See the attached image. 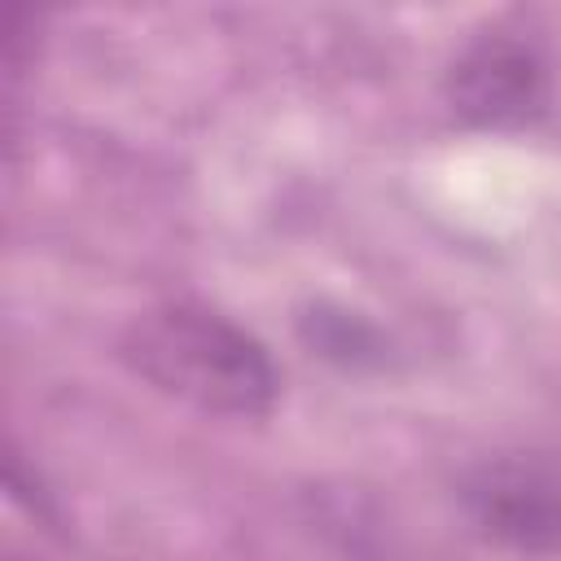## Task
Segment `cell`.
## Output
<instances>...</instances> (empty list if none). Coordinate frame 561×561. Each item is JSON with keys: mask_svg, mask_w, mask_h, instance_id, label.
Returning a JSON list of instances; mask_svg holds the SVG:
<instances>
[{"mask_svg": "<svg viewBox=\"0 0 561 561\" xmlns=\"http://www.w3.org/2000/svg\"><path fill=\"white\" fill-rule=\"evenodd\" d=\"M469 522L530 557H561V465L552 460H495L465 482Z\"/></svg>", "mask_w": 561, "mask_h": 561, "instance_id": "7a4b0ae2", "label": "cell"}, {"mask_svg": "<svg viewBox=\"0 0 561 561\" xmlns=\"http://www.w3.org/2000/svg\"><path fill=\"white\" fill-rule=\"evenodd\" d=\"M123 355L153 390L215 416H263L280 390L267 346L210 307L145 311L127 329Z\"/></svg>", "mask_w": 561, "mask_h": 561, "instance_id": "6da1fadb", "label": "cell"}, {"mask_svg": "<svg viewBox=\"0 0 561 561\" xmlns=\"http://www.w3.org/2000/svg\"><path fill=\"white\" fill-rule=\"evenodd\" d=\"M447 101L473 127H517L543 110L548 66L526 39L482 35L451 61Z\"/></svg>", "mask_w": 561, "mask_h": 561, "instance_id": "3957f363", "label": "cell"}]
</instances>
